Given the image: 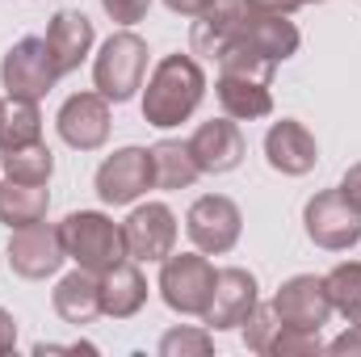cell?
<instances>
[{"label": "cell", "instance_id": "obj_1", "mask_svg": "<svg viewBox=\"0 0 361 357\" xmlns=\"http://www.w3.org/2000/svg\"><path fill=\"white\" fill-rule=\"evenodd\" d=\"M206 97V72L193 55H164L143 89V122L156 131L180 126Z\"/></svg>", "mask_w": 361, "mask_h": 357}, {"label": "cell", "instance_id": "obj_2", "mask_svg": "<svg viewBox=\"0 0 361 357\" xmlns=\"http://www.w3.org/2000/svg\"><path fill=\"white\" fill-rule=\"evenodd\" d=\"M59 236H63V248H68V261H76L89 273H105L118 261H126V240H122V227L101 214V210H72L63 223H59Z\"/></svg>", "mask_w": 361, "mask_h": 357}, {"label": "cell", "instance_id": "obj_3", "mask_svg": "<svg viewBox=\"0 0 361 357\" xmlns=\"http://www.w3.org/2000/svg\"><path fill=\"white\" fill-rule=\"evenodd\" d=\"M143 76H147V42L130 25L118 30V34H109L105 47H101V55H97V63H92L97 92L105 101L122 105V101H130L135 92L143 89Z\"/></svg>", "mask_w": 361, "mask_h": 357}, {"label": "cell", "instance_id": "obj_4", "mask_svg": "<svg viewBox=\"0 0 361 357\" xmlns=\"http://www.w3.org/2000/svg\"><path fill=\"white\" fill-rule=\"evenodd\" d=\"M219 269L206 261V253H173L160 261V298L177 315H202L210 307Z\"/></svg>", "mask_w": 361, "mask_h": 357}, {"label": "cell", "instance_id": "obj_5", "mask_svg": "<svg viewBox=\"0 0 361 357\" xmlns=\"http://www.w3.org/2000/svg\"><path fill=\"white\" fill-rule=\"evenodd\" d=\"M302 227H307V240L328 253H349L353 244H361V210L341 189L315 193L302 206Z\"/></svg>", "mask_w": 361, "mask_h": 357}, {"label": "cell", "instance_id": "obj_6", "mask_svg": "<svg viewBox=\"0 0 361 357\" xmlns=\"http://www.w3.org/2000/svg\"><path fill=\"white\" fill-rule=\"evenodd\" d=\"M185 231H189V240H193L197 253L223 257V253H231V248L240 244L244 214H240V206H235L231 198H223V193H202V198L189 206V214H185Z\"/></svg>", "mask_w": 361, "mask_h": 357}, {"label": "cell", "instance_id": "obj_7", "mask_svg": "<svg viewBox=\"0 0 361 357\" xmlns=\"http://www.w3.org/2000/svg\"><path fill=\"white\" fill-rule=\"evenodd\" d=\"M59 72L51 63V51H47V38H21L4 51L0 59V85L8 97H21V101H42L47 92L55 89Z\"/></svg>", "mask_w": 361, "mask_h": 357}, {"label": "cell", "instance_id": "obj_8", "mask_svg": "<svg viewBox=\"0 0 361 357\" xmlns=\"http://www.w3.org/2000/svg\"><path fill=\"white\" fill-rule=\"evenodd\" d=\"M63 261H68V248H63L59 227H51V223H30V227H17L8 236V265L25 282L55 277Z\"/></svg>", "mask_w": 361, "mask_h": 357}, {"label": "cell", "instance_id": "obj_9", "mask_svg": "<svg viewBox=\"0 0 361 357\" xmlns=\"http://www.w3.org/2000/svg\"><path fill=\"white\" fill-rule=\"evenodd\" d=\"M122 240L130 261H164L177 253V214L164 202L135 206L130 219L122 223Z\"/></svg>", "mask_w": 361, "mask_h": 357}, {"label": "cell", "instance_id": "obj_10", "mask_svg": "<svg viewBox=\"0 0 361 357\" xmlns=\"http://www.w3.org/2000/svg\"><path fill=\"white\" fill-rule=\"evenodd\" d=\"M269 307L277 311L281 324L302 328V332H319V328L332 320L328 286H324V277H315V273H294L290 282H281Z\"/></svg>", "mask_w": 361, "mask_h": 357}, {"label": "cell", "instance_id": "obj_11", "mask_svg": "<svg viewBox=\"0 0 361 357\" xmlns=\"http://www.w3.org/2000/svg\"><path fill=\"white\" fill-rule=\"evenodd\" d=\"M152 189V152L147 147H118L97 169V198L105 206H130Z\"/></svg>", "mask_w": 361, "mask_h": 357}, {"label": "cell", "instance_id": "obj_12", "mask_svg": "<svg viewBox=\"0 0 361 357\" xmlns=\"http://www.w3.org/2000/svg\"><path fill=\"white\" fill-rule=\"evenodd\" d=\"M257 277L248 269L231 265V269H219L214 277V294H210V307L202 311L206 328L210 332H227V328H244V320L257 311Z\"/></svg>", "mask_w": 361, "mask_h": 357}, {"label": "cell", "instance_id": "obj_13", "mask_svg": "<svg viewBox=\"0 0 361 357\" xmlns=\"http://www.w3.org/2000/svg\"><path fill=\"white\" fill-rule=\"evenodd\" d=\"M59 139L76 152H97L109 139V101L101 92H72L59 105Z\"/></svg>", "mask_w": 361, "mask_h": 357}, {"label": "cell", "instance_id": "obj_14", "mask_svg": "<svg viewBox=\"0 0 361 357\" xmlns=\"http://www.w3.org/2000/svg\"><path fill=\"white\" fill-rule=\"evenodd\" d=\"M189 152L202 173H231L244 160V131L235 118H210L189 135Z\"/></svg>", "mask_w": 361, "mask_h": 357}, {"label": "cell", "instance_id": "obj_15", "mask_svg": "<svg viewBox=\"0 0 361 357\" xmlns=\"http://www.w3.org/2000/svg\"><path fill=\"white\" fill-rule=\"evenodd\" d=\"M265 160H269L273 173H281V177H307L315 169V160H319L315 135L298 118L273 122L269 135H265Z\"/></svg>", "mask_w": 361, "mask_h": 357}, {"label": "cell", "instance_id": "obj_16", "mask_svg": "<svg viewBox=\"0 0 361 357\" xmlns=\"http://www.w3.org/2000/svg\"><path fill=\"white\" fill-rule=\"evenodd\" d=\"M92 21L80 13V8H59L47 25V51H51V63L59 76L76 72L85 63V55L92 51Z\"/></svg>", "mask_w": 361, "mask_h": 357}, {"label": "cell", "instance_id": "obj_17", "mask_svg": "<svg viewBox=\"0 0 361 357\" xmlns=\"http://www.w3.org/2000/svg\"><path fill=\"white\" fill-rule=\"evenodd\" d=\"M147 303V277L139 273V261H118L101 273V315L109 320H130Z\"/></svg>", "mask_w": 361, "mask_h": 357}, {"label": "cell", "instance_id": "obj_18", "mask_svg": "<svg viewBox=\"0 0 361 357\" xmlns=\"http://www.w3.org/2000/svg\"><path fill=\"white\" fill-rule=\"evenodd\" d=\"M51 303H55V315L63 324H76V328L92 324L101 315V273H89V269L76 265V273L59 277Z\"/></svg>", "mask_w": 361, "mask_h": 357}, {"label": "cell", "instance_id": "obj_19", "mask_svg": "<svg viewBox=\"0 0 361 357\" xmlns=\"http://www.w3.org/2000/svg\"><path fill=\"white\" fill-rule=\"evenodd\" d=\"M214 97H219L223 114L235 118V122H257V118H269L273 114L269 85H265V80H252V76L219 72V80H214Z\"/></svg>", "mask_w": 361, "mask_h": 357}, {"label": "cell", "instance_id": "obj_20", "mask_svg": "<svg viewBox=\"0 0 361 357\" xmlns=\"http://www.w3.org/2000/svg\"><path fill=\"white\" fill-rule=\"evenodd\" d=\"M152 152V185L156 189H189L193 181L202 177L193 152H189V139H160L147 147Z\"/></svg>", "mask_w": 361, "mask_h": 357}, {"label": "cell", "instance_id": "obj_21", "mask_svg": "<svg viewBox=\"0 0 361 357\" xmlns=\"http://www.w3.org/2000/svg\"><path fill=\"white\" fill-rule=\"evenodd\" d=\"M51 210V193L47 185H25V181H0V223L4 227H30V223H42Z\"/></svg>", "mask_w": 361, "mask_h": 357}, {"label": "cell", "instance_id": "obj_22", "mask_svg": "<svg viewBox=\"0 0 361 357\" xmlns=\"http://www.w3.org/2000/svg\"><path fill=\"white\" fill-rule=\"evenodd\" d=\"M0 173L8 181H25V185H47L55 173V156L42 139L21 143V147H4L0 152Z\"/></svg>", "mask_w": 361, "mask_h": 357}, {"label": "cell", "instance_id": "obj_23", "mask_svg": "<svg viewBox=\"0 0 361 357\" xmlns=\"http://www.w3.org/2000/svg\"><path fill=\"white\" fill-rule=\"evenodd\" d=\"M34 139H42L38 101L8 97V101H4V118H0V152H4V147H21V143H34Z\"/></svg>", "mask_w": 361, "mask_h": 357}, {"label": "cell", "instance_id": "obj_24", "mask_svg": "<svg viewBox=\"0 0 361 357\" xmlns=\"http://www.w3.org/2000/svg\"><path fill=\"white\" fill-rule=\"evenodd\" d=\"M324 286H328L332 311L345 315L349 324H361V261H345V265H336L328 277H324Z\"/></svg>", "mask_w": 361, "mask_h": 357}, {"label": "cell", "instance_id": "obj_25", "mask_svg": "<svg viewBox=\"0 0 361 357\" xmlns=\"http://www.w3.org/2000/svg\"><path fill=\"white\" fill-rule=\"evenodd\" d=\"M214 349L210 328H173L160 337V353L164 357H206Z\"/></svg>", "mask_w": 361, "mask_h": 357}, {"label": "cell", "instance_id": "obj_26", "mask_svg": "<svg viewBox=\"0 0 361 357\" xmlns=\"http://www.w3.org/2000/svg\"><path fill=\"white\" fill-rule=\"evenodd\" d=\"M277 332H281L277 311L257 303V311L244 320V345H248L252 353H265V357H269V345H273V337H277Z\"/></svg>", "mask_w": 361, "mask_h": 357}, {"label": "cell", "instance_id": "obj_27", "mask_svg": "<svg viewBox=\"0 0 361 357\" xmlns=\"http://www.w3.org/2000/svg\"><path fill=\"white\" fill-rule=\"evenodd\" d=\"M319 349H324L319 332H302V328L281 324V332L273 337V345H269V357H315Z\"/></svg>", "mask_w": 361, "mask_h": 357}, {"label": "cell", "instance_id": "obj_28", "mask_svg": "<svg viewBox=\"0 0 361 357\" xmlns=\"http://www.w3.org/2000/svg\"><path fill=\"white\" fill-rule=\"evenodd\" d=\"M101 8H105L109 21H118V25H135V21L147 17L152 0H101Z\"/></svg>", "mask_w": 361, "mask_h": 357}, {"label": "cell", "instance_id": "obj_29", "mask_svg": "<svg viewBox=\"0 0 361 357\" xmlns=\"http://www.w3.org/2000/svg\"><path fill=\"white\" fill-rule=\"evenodd\" d=\"M328 353H361V324H349V332H341L332 345H328Z\"/></svg>", "mask_w": 361, "mask_h": 357}, {"label": "cell", "instance_id": "obj_30", "mask_svg": "<svg viewBox=\"0 0 361 357\" xmlns=\"http://www.w3.org/2000/svg\"><path fill=\"white\" fill-rule=\"evenodd\" d=\"M341 193H345V198H349V202L361 210V160L345 169V177H341Z\"/></svg>", "mask_w": 361, "mask_h": 357}, {"label": "cell", "instance_id": "obj_31", "mask_svg": "<svg viewBox=\"0 0 361 357\" xmlns=\"http://www.w3.org/2000/svg\"><path fill=\"white\" fill-rule=\"evenodd\" d=\"M177 17H202V13H210L214 8V0H164Z\"/></svg>", "mask_w": 361, "mask_h": 357}, {"label": "cell", "instance_id": "obj_32", "mask_svg": "<svg viewBox=\"0 0 361 357\" xmlns=\"http://www.w3.org/2000/svg\"><path fill=\"white\" fill-rule=\"evenodd\" d=\"M13 345H17V320L0 307V353H13Z\"/></svg>", "mask_w": 361, "mask_h": 357}, {"label": "cell", "instance_id": "obj_33", "mask_svg": "<svg viewBox=\"0 0 361 357\" xmlns=\"http://www.w3.org/2000/svg\"><path fill=\"white\" fill-rule=\"evenodd\" d=\"M257 8H265V13H294V8H302V4H319V0H252Z\"/></svg>", "mask_w": 361, "mask_h": 357}, {"label": "cell", "instance_id": "obj_34", "mask_svg": "<svg viewBox=\"0 0 361 357\" xmlns=\"http://www.w3.org/2000/svg\"><path fill=\"white\" fill-rule=\"evenodd\" d=\"M0 118H4V101H0Z\"/></svg>", "mask_w": 361, "mask_h": 357}]
</instances>
